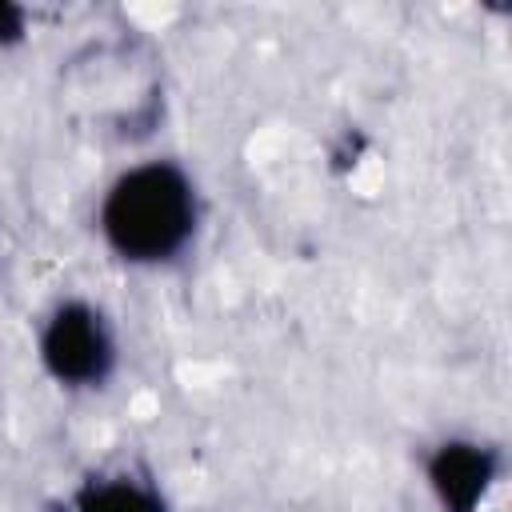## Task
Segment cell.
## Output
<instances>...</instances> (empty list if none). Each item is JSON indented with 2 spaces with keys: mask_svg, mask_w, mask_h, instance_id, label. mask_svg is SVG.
Returning <instances> with one entry per match:
<instances>
[{
  "mask_svg": "<svg viewBox=\"0 0 512 512\" xmlns=\"http://www.w3.org/2000/svg\"><path fill=\"white\" fill-rule=\"evenodd\" d=\"M500 480V448L452 436L428 456V488L440 512H480Z\"/></svg>",
  "mask_w": 512,
  "mask_h": 512,
  "instance_id": "cell-3",
  "label": "cell"
},
{
  "mask_svg": "<svg viewBox=\"0 0 512 512\" xmlns=\"http://www.w3.org/2000/svg\"><path fill=\"white\" fill-rule=\"evenodd\" d=\"M40 360L64 388H100L116 368V340L100 308L60 300L40 332Z\"/></svg>",
  "mask_w": 512,
  "mask_h": 512,
  "instance_id": "cell-2",
  "label": "cell"
},
{
  "mask_svg": "<svg viewBox=\"0 0 512 512\" xmlns=\"http://www.w3.org/2000/svg\"><path fill=\"white\" fill-rule=\"evenodd\" d=\"M100 236L128 264L176 260L200 224V196L192 176L172 160H148L120 172L100 200Z\"/></svg>",
  "mask_w": 512,
  "mask_h": 512,
  "instance_id": "cell-1",
  "label": "cell"
},
{
  "mask_svg": "<svg viewBox=\"0 0 512 512\" xmlns=\"http://www.w3.org/2000/svg\"><path fill=\"white\" fill-rule=\"evenodd\" d=\"M72 512H168V504L148 480L116 472V476H92L76 492Z\"/></svg>",
  "mask_w": 512,
  "mask_h": 512,
  "instance_id": "cell-4",
  "label": "cell"
},
{
  "mask_svg": "<svg viewBox=\"0 0 512 512\" xmlns=\"http://www.w3.org/2000/svg\"><path fill=\"white\" fill-rule=\"evenodd\" d=\"M24 24H28L24 8H16V4H4V0H0V48H4V44L24 40Z\"/></svg>",
  "mask_w": 512,
  "mask_h": 512,
  "instance_id": "cell-5",
  "label": "cell"
}]
</instances>
